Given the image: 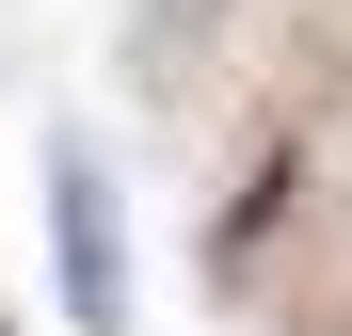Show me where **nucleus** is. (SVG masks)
<instances>
[{"mask_svg": "<svg viewBox=\"0 0 352 336\" xmlns=\"http://www.w3.org/2000/svg\"><path fill=\"white\" fill-rule=\"evenodd\" d=\"M48 256H65V320L80 336H129V224H112L96 144H48Z\"/></svg>", "mask_w": 352, "mask_h": 336, "instance_id": "obj_1", "label": "nucleus"}]
</instances>
